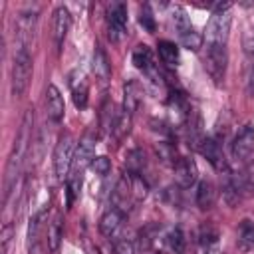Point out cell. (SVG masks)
<instances>
[{
  "instance_id": "1",
  "label": "cell",
  "mask_w": 254,
  "mask_h": 254,
  "mask_svg": "<svg viewBox=\"0 0 254 254\" xmlns=\"http://www.w3.org/2000/svg\"><path fill=\"white\" fill-rule=\"evenodd\" d=\"M32 127H34V111L32 109H26L24 119H22V125H20V131H18V135L14 139V145H12V153L8 157V165H6V179H4V198L6 200L10 196L12 187L16 185V181L20 177L24 159L28 155L30 141H32Z\"/></svg>"
},
{
  "instance_id": "2",
  "label": "cell",
  "mask_w": 254,
  "mask_h": 254,
  "mask_svg": "<svg viewBox=\"0 0 254 254\" xmlns=\"http://www.w3.org/2000/svg\"><path fill=\"white\" fill-rule=\"evenodd\" d=\"M230 4H218L216 10L212 12L208 26H206V36L204 42L206 46H226L228 42V34H230Z\"/></svg>"
},
{
  "instance_id": "3",
  "label": "cell",
  "mask_w": 254,
  "mask_h": 254,
  "mask_svg": "<svg viewBox=\"0 0 254 254\" xmlns=\"http://www.w3.org/2000/svg\"><path fill=\"white\" fill-rule=\"evenodd\" d=\"M32 79V56L28 48H20L14 52L12 58V95L20 97L28 89Z\"/></svg>"
},
{
  "instance_id": "4",
  "label": "cell",
  "mask_w": 254,
  "mask_h": 254,
  "mask_svg": "<svg viewBox=\"0 0 254 254\" xmlns=\"http://www.w3.org/2000/svg\"><path fill=\"white\" fill-rule=\"evenodd\" d=\"M173 22H175V28H177V32H179V42H181V46H183V48H187V50L198 52V50L202 48L204 38H202V34H200V32L190 24V20H189L187 12H185L181 6H177V8H175Z\"/></svg>"
},
{
  "instance_id": "5",
  "label": "cell",
  "mask_w": 254,
  "mask_h": 254,
  "mask_svg": "<svg viewBox=\"0 0 254 254\" xmlns=\"http://www.w3.org/2000/svg\"><path fill=\"white\" fill-rule=\"evenodd\" d=\"M73 155H75V149H73V137L69 133L62 135L56 143V149H54V171H56V177L60 181L67 179L69 175V169L73 165Z\"/></svg>"
},
{
  "instance_id": "6",
  "label": "cell",
  "mask_w": 254,
  "mask_h": 254,
  "mask_svg": "<svg viewBox=\"0 0 254 254\" xmlns=\"http://www.w3.org/2000/svg\"><path fill=\"white\" fill-rule=\"evenodd\" d=\"M226 64H228V52L226 46H206V56H204V67L208 75L214 79V83H220L226 73Z\"/></svg>"
},
{
  "instance_id": "7",
  "label": "cell",
  "mask_w": 254,
  "mask_h": 254,
  "mask_svg": "<svg viewBox=\"0 0 254 254\" xmlns=\"http://www.w3.org/2000/svg\"><path fill=\"white\" fill-rule=\"evenodd\" d=\"M107 30L109 40L117 42L127 30V6L123 2H113L107 6Z\"/></svg>"
},
{
  "instance_id": "8",
  "label": "cell",
  "mask_w": 254,
  "mask_h": 254,
  "mask_svg": "<svg viewBox=\"0 0 254 254\" xmlns=\"http://www.w3.org/2000/svg\"><path fill=\"white\" fill-rule=\"evenodd\" d=\"M252 151H254V125L246 123L240 127V131L232 141V157L238 161H244L252 155Z\"/></svg>"
},
{
  "instance_id": "9",
  "label": "cell",
  "mask_w": 254,
  "mask_h": 254,
  "mask_svg": "<svg viewBox=\"0 0 254 254\" xmlns=\"http://www.w3.org/2000/svg\"><path fill=\"white\" fill-rule=\"evenodd\" d=\"M173 167H175V181H177L179 187L189 189V187H192L196 183L198 169H196V163L190 157H179Z\"/></svg>"
},
{
  "instance_id": "10",
  "label": "cell",
  "mask_w": 254,
  "mask_h": 254,
  "mask_svg": "<svg viewBox=\"0 0 254 254\" xmlns=\"http://www.w3.org/2000/svg\"><path fill=\"white\" fill-rule=\"evenodd\" d=\"M69 26H71V14L65 6H58L54 10V26H52V34H54V44L58 48V52L62 50L64 46V40L69 32Z\"/></svg>"
},
{
  "instance_id": "11",
  "label": "cell",
  "mask_w": 254,
  "mask_h": 254,
  "mask_svg": "<svg viewBox=\"0 0 254 254\" xmlns=\"http://www.w3.org/2000/svg\"><path fill=\"white\" fill-rule=\"evenodd\" d=\"M36 24H38V14L36 12H22L18 16V20H16V38L20 42V48H28V44L34 40Z\"/></svg>"
},
{
  "instance_id": "12",
  "label": "cell",
  "mask_w": 254,
  "mask_h": 254,
  "mask_svg": "<svg viewBox=\"0 0 254 254\" xmlns=\"http://www.w3.org/2000/svg\"><path fill=\"white\" fill-rule=\"evenodd\" d=\"M64 113H65V103H64V97L60 93V89L50 83L48 89H46V115L54 121V123H60L64 119Z\"/></svg>"
},
{
  "instance_id": "13",
  "label": "cell",
  "mask_w": 254,
  "mask_h": 254,
  "mask_svg": "<svg viewBox=\"0 0 254 254\" xmlns=\"http://www.w3.org/2000/svg\"><path fill=\"white\" fill-rule=\"evenodd\" d=\"M198 151L202 153V157H204L216 171H224V169H226V161H224L222 149H220V145H218L214 139H204V141L200 143Z\"/></svg>"
},
{
  "instance_id": "14",
  "label": "cell",
  "mask_w": 254,
  "mask_h": 254,
  "mask_svg": "<svg viewBox=\"0 0 254 254\" xmlns=\"http://www.w3.org/2000/svg\"><path fill=\"white\" fill-rule=\"evenodd\" d=\"M121 222H123V210L117 208V206H113V208H109L101 216V220H99V232L103 236H113L119 230Z\"/></svg>"
},
{
  "instance_id": "15",
  "label": "cell",
  "mask_w": 254,
  "mask_h": 254,
  "mask_svg": "<svg viewBox=\"0 0 254 254\" xmlns=\"http://www.w3.org/2000/svg\"><path fill=\"white\" fill-rule=\"evenodd\" d=\"M131 196H133L131 175H129V173H123L121 179H119L117 185H115V190H113V204H115L117 208H123Z\"/></svg>"
},
{
  "instance_id": "16",
  "label": "cell",
  "mask_w": 254,
  "mask_h": 254,
  "mask_svg": "<svg viewBox=\"0 0 254 254\" xmlns=\"http://www.w3.org/2000/svg\"><path fill=\"white\" fill-rule=\"evenodd\" d=\"M123 95H125L123 97V109L127 113H135L139 103H141V87H139V83L135 79L127 81L125 87H123Z\"/></svg>"
},
{
  "instance_id": "17",
  "label": "cell",
  "mask_w": 254,
  "mask_h": 254,
  "mask_svg": "<svg viewBox=\"0 0 254 254\" xmlns=\"http://www.w3.org/2000/svg\"><path fill=\"white\" fill-rule=\"evenodd\" d=\"M157 52H159V58L163 64H167L169 67L173 65H179V60H181V54H179V48L175 42L171 40H161L157 44Z\"/></svg>"
},
{
  "instance_id": "18",
  "label": "cell",
  "mask_w": 254,
  "mask_h": 254,
  "mask_svg": "<svg viewBox=\"0 0 254 254\" xmlns=\"http://www.w3.org/2000/svg\"><path fill=\"white\" fill-rule=\"evenodd\" d=\"M133 64H135V67H139V69H143L147 73H153V54H151L149 46H145V44L135 46V50H133Z\"/></svg>"
},
{
  "instance_id": "19",
  "label": "cell",
  "mask_w": 254,
  "mask_h": 254,
  "mask_svg": "<svg viewBox=\"0 0 254 254\" xmlns=\"http://www.w3.org/2000/svg\"><path fill=\"white\" fill-rule=\"evenodd\" d=\"M214 198H216V190H214V185L210 181H200L198 187H196V204L200 208H210L214 204Z\"/></svg>"
},
{
  "instance_id": "20",
  "label": "cell",
  "mask_w": 254,
  "mask_h": 254,
  "mask_svg": "<svg viewBox=\"0 0 254 254\" xmlns=\"http://www.w3.org/2000/svg\"><path fill=\"white\" fill-rule=\"evenodd\" d=\"M165 242H167V248L171 254H185V250H187V240H185V234L179 226L169 230Z\"/></svg>"
},
{
  "instance_id": "21",
  "label": "cell",
  "mask_w": 254,
  "mask_h": 254,
  "mask_svg": "<svg viewBox=\"0 0 254 254\" xmlns=\"http://www.w3.org/2000/svg\"><path fill=\"white\" fill-rule=\"evenodd\" d=\"M62 234H64V228H62V216L56 214L54 220L48 224V246H50L52 252H56V250L60 248Z\"/></svg>"
},
{
  "instance_id": "22",
  "label": "cell",
  "mask_w": 254,
  "mask_h": 254,
  "mask_svg": "<svg viewBox=\"0 0 254 254\" xmlns=\"http://www.w3.org/2000/svg\"><path fill=\"white\" fill-rule=\"evenodd\" d=\"M238 244L242 250L254 248V222L252 220H242L238 228Z\"/></svg>"
},
{
  "instance_id": "23",
  "label": "cell",
  "mask_w": 254,
  "mask_h": 254,
  "mask_svg": "<svg viewBox=\"0 0 254 254\" xmlns=\"http://www.w3.org/2000/svg\"><path fill=\"white\" fill-rule=\"evenodd\" d=\"M109 71H111V67H109V62H107V56H105V52L101 50V48H97L95 50V56H93V73L99 77V79H107L109 77Z\"/></svg>"
},
{
  "instance_id": "24",
  "label": "cell",
  "mask_w": 254,
  "mask_h": 254,
  "mask_svg": "<svg viewBox=\"0 0 254 254\" xmlns=\"http://www.w3.org/2000/svg\"><path fill=\"white\" fill-rule=\"evenodd\" d=\"M129 129H131V113H127V111L123 109V111L117 113L111 133L115 135V139H123V137L129 133Z\"/></svg>"
},
{
  "instance_id": "25",
  "label": "cell",
  "mask_w": 254,
  "mask_h": 254,
  "mask_svg": "<svg viewBox=\"0 0 254 254\" xmlns=\"http://www.w3.org/2000/svg\"><path fill=\"white\" fill-rule=\"evenodd\" d=\"M44 218H46V210H40V212H36V216L30 220V230H28V240H30V244H36V242H38L40 228L44 226Z\"/></svg>"
},
{
  "instance_id": "26",
  "label": "cell",
  "mask_w": 254,
  "mask_h": 254,
  "mask_svg": "<svg viewBox=\"0 0 254 254\" xmlns=\"http://www.w3.org/2000/svg\"><path fill=\"white\" fill-rule=\"evenodd\" d=\"M218 240V230L214 228V226H210V224H206V226H202L200 228V232H198V242L202 244V246H210V244H214Z\"/></svg>"
},
{
  "instance_id": "27",
  "label": "cell",
  "mask_w": 254,
  "mask_h": 254,
  "mask_svg": "<svg viewBox=\"0 0 254 254\" xmlns=\"http://www.w3.org/2000/svg\"><path fill=\"white\" fill-rule=\"evenodd\" d=\"M139 24H141L147 32H155V16H153L149 4L141 6V12H139Z\"/></svg>"
},
{
  "instance_id": "28",
  "label": "cell",
  "mask_w": 254,
  "mask_h": 254,
  "mask_svg": "<svg viewBox=\"0 0 254 254\" xmlns=\"http://www.w3.org/2000/svg\"><path fill=\"white\" fill-rule=\"evenodd\" d=\"M91 169H93L97 175L105 177V175L111 171V161H109L105 155H101V157H95V159H93V163H91Z\"/></svg>"
},
{
  "instance_id": "29",
  "label": "cell",
  "mask_w": 254,
  "mask_h": 254,
  "mask_svg": "<svg viewBox=\"0 0 254 254\" xmlns=\"http://www.w3.org/2000/svg\"><path fill=\"white\" fill-rule=\"evenodd\" d=\"M73 103H75V107H79V109H83L85 105H87V87L83 85L81 89H73Z\"/></svg>"
},
{
  "instance_id": "30",
  "label": "cell",
  "mask_w": 254,
  "mask_h": 254,
  "mask_svg": "<svg viewBox=\"0 0 254 254\" xmlns=\"http://www.w3.org/2000/svg\"><path fill=\"white\" fill-rule=\"evenodd\" d=\"M12 232H14L12 224L6 222L4 228H2V254H8V246H10V240H12Z\"/></svg>"
},
{
  "instance_id": "31",
  "label": "cell",
  "mask_w": 254,
  "mask_h": 254,
  "mask_svg": "<svg viewBox=\"0 0 254 254\" xmlns=\"http://www.w3.org/2000/svg\"><path fill=\"white\" fill-rule=\"evenodd\" d=\"M113 254H135V250L129 240H117L113 246Z\"/></svg>"
},
{
  "instance_id": "32",
  "label": "cell",
  "mask_w": 254,
  "mask_h": 254,
  "mask_svg": "<svg viewBox=\"0 0 254 254\" xmlns=\"http://www.w3.org/2000/svg\"><path fill=\"white\" fill-rule=\"evenodd\" d=\"M246 87H248V93H250V95H254V64H252V67H250V71H248Z\"/></svg>"
}]
</instances>
